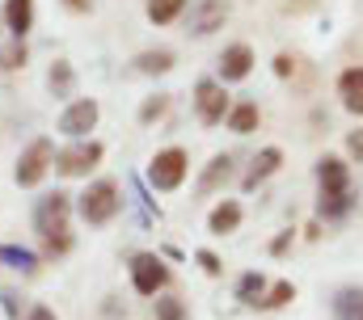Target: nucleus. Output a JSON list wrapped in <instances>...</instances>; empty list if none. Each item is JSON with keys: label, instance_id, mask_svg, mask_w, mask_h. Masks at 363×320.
Masks as SVG:
<instances>
[{"label": "nucleus", "instance_id": "obj_19", "mask_svg": "<svg viewBox=\"0 0 363 320\" xmlns=\"http://www.w3.org/2000/svg\"><path fill=\"white\" fill-rule=\"evenodd\" d=\"M135 68L148 72V76H161V72L174 68V51H165V47H161V51H144V55L135 59Z\"/></svg>", "mask_w": 363, "mask_h": 320}, {"label": "nucleus", "instance_id": "obj_23", "mask_svg": "<svg viewBox=\"0 0 363 320\" xmlns=\"http://www.w3.org/2000/svg\"><path fill=\"white\" fill-rule=\"evenodd\" d=\"M228 173H233V160H228V156H216V160H211V168L203 173L199 190H203V194H207V190H216L220 181H228Z\"/></svg>", "mask_w": 363, "mask_h": 320}, {"label": "nucleus", "instance_id": "obj_13", "mask_svg": "<svg viewBox=\"0 0 363 320\" xmlns=\"http://www.w3.org/2000/svg\"><path fill=\"white\" fill-rule=\"evenodd\" d=\"M279 164H283V152H279V148H262V152L254 156V168L245 173V181H241V185H245V190L262 185V181H267L271 173H279Z\"/></svg>", "mask_w": 363, "mask_h": 320}, {"label": "nucleus", "instance_id": "obj_1", "mask_svg": "<svg viewBox=\"0 0 363 320\" xmlns=\"http://www.w3.org/2000/svg\"><path fill=\"white\" fill-rule=\"evenodd\" d=\"M68 211H72V198L68 194H47V198H38V207H34V228H38V236L47 240V248L51 253H64L68 248Z\"/></svg>", "mask_w": 363, "mask_h": 320}, {"label": "nucleus", "instance_id": "obj_10", "mask_svg": "<svg viewBox=\"0 0 363 320\" xmlns=\"http://www.w3.org/2000/svg\"><path fill=\"white\" fill-rule=\"evenodd\" d=\"M317 185L321 190H351V168L342 156H321L317 160Z\"/></svg>", "mask_w": 363, "mask_h": 320}, {"label": "nucleus", "instance_id": "obj_24", "mask_svg": "<svg viewBox=\"0 0 363 320\" xmlns=\"http://www.w3.org/2000/svg\"><path fill=\"white\" fill-rule=\"evenodd\" d=\"M287 299H296V287H291V282H274L271 291L258 299V308H283Z\"/></svg>", "mask_w": 363, "mask_h": 320}, {"label": "nucleus", "instance_id": "obj_18", "mask_svg": "<svg viewBox=\"0 0 363 320\" xmlns=\"http://www.w3.org/2000/svg\"><path fill=\"white\" fill-rule=\"evenodd\" d=\"M258 118H262V114H258V105H254V101H241V105H233V110H228V131L250 135V131L258 127Z\"/></svg>", "mask_w": 363, "mask_h": 320}, {"label": "nucleus", "instance_id": "obj_30", "mask_svg": "<svg viewBox=\"0 0 363 320\" xmlns=\"http://www.w3.org/2000/svg\"><path fill=\"white\" fill-rule=\"evenodd\" d=\"M26 320H60V316H55L51 308H43V304H38V308H30V316H26Z\"/></svg>", "mask_w": 363, "mask_h": 320}, {"label": "nucleus", "instance_id": "obj_26", "mask_svg": "<svg viewBox=\"0 0 363 320\" xmlns=\"http://www.w3.org/2000/svg\"><path fill=\"white\" fill-rule=\"evenodd\" d=\"M157 320H186V308H182L178 295H161L157 299Z\"/></svg>", "mask_w": 363, "mask_h": 320}, {"label": "nucleus", "instance_id": "obj_31", "mask_svg": "<svg viewBox=\"0 0 363 320\" xmlns=\"http://www.w3.org/2000/svg\"><path fill=\"white\" fill-rule=\"evenodd\" d=\"M347 148H351V152H355V156L363 160V131H355V135H351V139H347Z\"/></svg>", "mask_w": 363, "mask_h": 320}, {"label": "nucleus", "instance_id": "obj_11", "mask_svg": "<svg viewBox=\"0 0 363 320\" xmlns=\"http://www.w3.org/2000/svg\"><path fill=\"white\" fill-rule=\"evenodd\" d=\"M4 25L13 38H26L34 25V0H4Z\"/></svg>", "mask_w": 363, "mask_h": 320}, {"label": "nucleus", "instance_id": "obj_28", "mask_svg": "<svg viewBox=\"0 0 363 320\" xmlns=\"http://www.w3.org/2000/svg\"><path fill=\"white\" fill-rule=\"evenodd\" d=\"M199 265H203L207 274H220V270H224V265H220V257H216V253H207V248L199 253Z\"/></svg>", "mask_w": 363, "mask_h": 320}, {"label": "nucleus", "instance_id": "obj_14", "mask_svg": "<svg viewBox=\"0 0 363 320\" xmlns=\"http://www.w3.org/2000/svg\"><path fill=\"white\" fill-rule=\"evenodd\" d=\"M207 228L216 232V236H228V232H237L241 228V202H220L216 211H211V219H207Z\"/></svg>", "mask_w": 363, "mask_h": 320}, {"label": "nucleus", "instance_id": "obj_29", "mask_svg": "<svg viewBox=\"0 0 363 320\" xmlns=\"http://www.w3.org/2000/svg\"><path fill=\"white\" fill-rule=\"evenodd\" d=\"M291 68H296L291 55H279V59H274V72H279V76H291Z\"/></svg>", "mask_w": 363, "mask_h": 320}, {"label": "nucleus", "instance_id": "obj_32", "mask_svg": "<svg viewBox=\"0 0 363 320\" xmlns=\"http://www.w3.org/2000/svg\"><path fill=\"white\" fill-rule=\"evenodd\" d=\"M64 4H68L72 13H89V8H93V0H64Z\"/></svg>", "mask_w": 363, "mask_h": 320}, {"label": "nucleus", "instance_id": "obj_21", "mask_svg": "<svg viewBox=\"0 0 363 320\" xmlns=\"http://www.w3.org/2000/svg\"><path fill=\"white\" fill-rule=\"evenodd\" d=\"M0 261H4L9 270H21V274L34 270V253H30V248H17V244H0Z\"/></svg>", "mask_w": 363, "mask_h": 320}, {"label": "nucleus", "instance_id": "obj_20", "mask_svg": "<svg viewBox=\"0 0 363 320\" xmlns=\"http://www.w3.org/2000/svg\"><path fill=\"white\" fill-rule=\"evenodd\" d=\"M262 295H267V278H262L258 270H250V274L237 282V299H241V304H258Z\"/></svg>", "mask_w": 363, "mask_h": 320}, {"label": "nucleus", "instance_id": "obj_2", "mask_svg": "<svg viewBox=\"0 0 363 320\" xmlns=\"http://www.w3.org/2000/svg\"><path fill=\"white\" fill-rule=\"evenodd\" d=\"M118 207H123V198H118V181H110V177H101V181H93L89 190L77 198V211H81V219L85 224H110L114 215H118Z\"/></svg>", "mask_w": 363, "mask_h": 320}, {"label": "nucleus", "instance_id": "obj_15", "mask_svg": "<svg viewBox=\"0 0 363 320\" xmlns=\"http://www.w3.org/2000/svg\"><path fill=\"white\" fill-rule=\"evenodd\" d=\"M224 17H228V4H224V0H203V8L190 17V30H194V34H211Z\"/></svg>", "mask_w": 363, "mask_h": 320}, {"label": "nucleus", "instance_id": "obj_12", "mask_svg": "<svg viewBox=\"0 0 363 320\" xmlns=\"http://www.w3.org/2000/svg\"><path fill=\"white\" fill-rule=\"evenodd\" d=\"M338 97H342V105H347L351 114L363 118V68H347V72L338 76Z\"/></svg>", "mask_w": 363, "mask_h": 320}, {"label": "nucleus", "instance_id": "obj_22", "mask_svg": "<svg viewBox=\"0 0 363 320\" xmlns=\"http://www.w3.org/2000/svg\"><path fill=\"white\" fill-rule=\"evenodd\" d=\"M182 8H186V0H148V21H157V25H169Z\"/></svg>", "mask_w": 363, "mask_h": 320}, {"label": "nucleus", "instance_id": "obj_9", "mask_svg": "<svg viewBox=\"0 0 363 320\" xmlns=\"http://www.w3.org/2000/svg\"><path fill=\"white\" fill-rule=\"evenodd\" d=\"M250 72H254V51H250L245 42L224 47V55H220V84H228V80H245Z\"/></svg>", "mask_w": 363, "mask_h": 320}, {"label": "nucleus", "instance_id": "obj_7", "mask_svg": "<svg viewBox=\"0 0 363 320\" xmlns=\"http://www.w3.org/2000/svg\"><path fill=\"white\" fill-rule=\"evenodd\" d=\"M97 114H101V105H97L93 97H81V101H72V105L60 114V131H64L68 139H85L93 127H97Z\"/></svg>", "mask_w": 363, "mask_h": 320}, {"label": "nucleus", "instance_id": "obj_25", "mask_svg": "<svg viewBox=\"0 0 363 320\" xmlns=\"http://www.w3.org/2000/svg\"><path fill=\"white\" fill-rule=\"evenodd\" d=\"M47 84H51L55 97H68V88H72V68H68V64H55L51 76H47Z\"/></svg>", "mask_w": 363, "mask_h": 320}, {"label": "nucleus", "instance_id": "obj_17", "mask_svg": "<svg viewBox=\"0 0 363 320\" xmlns=\"http://www.w3.org/2000/svg\"><path fill=\"white\" fill-rule=\"evenodd\" d=\"M347 211H351V190H321V194H317V215L342 219Z\"/></svg>", "mask_w": 363, "mask_h": 320}, {"label": "nucleus", "instance_id": "obj_6", "mask_svg": "<svg viewBox=\"0 0 363 320\" xmlns=\"http://www.w3.org/2000/svg\"><path fill=\"white\" fill-rule=\"evenodd\" d=\"M55 164V148H51V139H34L21 156H17V185H38L43 177H47V168Z\"/></svg>", "mask_w": 363, "mask_h": 320}, {"label": "nucleus", "instance_id": "obj_5", "mask_svg": "<svg viewBox=\"0 0 363 320\" xmlns=\"http://www.w3.org/2000/svg\"><path fill=\"white\" fill-rule=\"evenodd\" d=\"M165 282H169V270H165V261L157 253H135L131 257V287L140 295H161Z\"/></svg>", "mask_w": 363, "mask_h": 320}, {"label": "nucleus", "instance_id": "obj_27", "mask_svg": "<svg viewBox=\"0 0 363 320\" xmlns=\"http://www.w3.org/2000/svg\"><path fill=\"white\" fill-rule=\"evenodd\" d=\"M165 105H169L165 97H152V101H144V105H140V122H152V118H161V114H165Z\"/></svg>", "mask_w": 363, "mask_h": 320}, {"label": "nucleus", "instance_id": "obj_3", "mask_svg": "<svg viewBox=\"0 0 363 320\" xmlns=\"http://www.w3.org/2000/svg\"><path fill=\"white\" fill-rule=\"evenodd\" d=\"M186 168H190V160L182 148H165V152H157L152 164H148V181L161 190V194H169V190H178L182 181H186Z\"/></svg>", "mask_w": 363, "mask_h": 320}, {"label": "nucleus", "instance_id": "obj_16", "mask_svg": "<svg viewBox=\"0 0 363 320\" xmlns=\"http://www.w3.org/2000/svg\"><path fill=\"white\" fill-rule=\"evenodd\" d=\"M334 320H363V287H342L334 295Z\"/></svg>", "mask_w": 363, "mask_h": 320}, {"label": "nucleus", "instance_id": "obj_8", "mask_svg": "<svg viewBox=\"0 0 363 320\" xmlns=\"http://www.w3.org/2000/svg\"><path fill=\"white\" fill-rule=\"evenodd\" d=\"M101 160V144H77V148H68V152H60L55 156V168L64 173V177H85L93 164Z\"/></svg>", "mask_w": 363, "mask_h": 320}, {"label": "nucleus", "instance_id": "obj_4", "mask_svg": "<svg viewBox=\"0 0 363 320\" xmlns=\"http://www.w3.org/2000/svg\"><path fill=\"white\" fill-rule=\"evenodd\" d=\"M194 110H199V122H203V127L224 122L228 110H233L224 84H220V80H199V84H194Z\"/></svg>", "mask_w": 363, "mask_h": 320}]
</instances>
